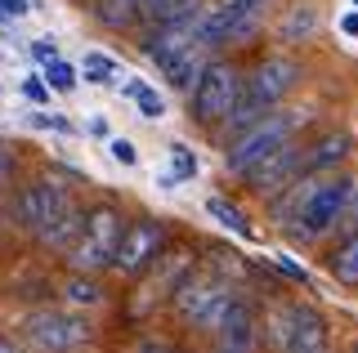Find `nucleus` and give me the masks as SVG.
Listing matches in <instances>:
<instances>
[{"instance_id":"nucleus-27","label":"nucleus","mask_w":358,"mask_h":353,"mask_svg":"<svg viewBox=\"0 0 358 353\" xmlns=\"http://www.w3.org/2000/svg\"><path fill=\"white\" fill-rule=\"evenodd\" d=\"M171 157H175V179H188V174H197V161L188 157V148H171Z\"/></svg>"},{"instance_id":"nucleus-23","label":"nucleus","mask_w":358,"mask_h":353,"mask_svg":"<svg viewBox=\"0 0 358 353\" xmlns=\"http://www.w3.org/2000/svg\"><path fill=\"white\" fill-rule=\"evenodd\" d=\"M81 72H85V81H94V85H108L112 76H117V63L108 59V54H99V50H90L85 59H81Z\"/></svg>"},{"instance_id":"nucleus-24","label":"nucleus","mask_w":358,"mask_h":353,"mask_svg":"<svg viewBox=\"0 0 358 353\" xmlns=\"http://www.w3.org/2000/svg\"><path fill=\"white\" fill-rule=\"evenodd\" d=\"M313 23H318V18H313V9H309V5H305V9H291V14H287V23H282V40L309 36Z\"/></svg>"},{"instance_id":"nucleus-5","label":"nucleus","mask_w":358,"mask_h":353,"mask_svg":"<svg viewBox=\"0 0 358 353\" xmlns=\"http://www.w3.org/2000/svg\"><path fill=\"white\" fill-rule=\"evenodd\" d=\"M291 135H296V117H287V112H268L264 121L246 126L242 135H233L229 152H224L229 174H242V179H246V174H251L264 157H273L278 148H287Z\"/></svg>"},{"instance_id":"nucleus-4","label":"nucleus","mask_w":358,"mask_h":353,"mask_svg":"<svg viewBox=\"0 0 358 353\" xmlns=\"http://www.w3.org/2000/svg\"><path fill=\"white\" fill-rule=\"evenodd\" d=\"M238 300L233 295V286L224 273L215 269H193L184 282H179V291L171 295V304H175V313L184 317V322H201V326H215L224 313H229V304Z\"/></svg>"},{"instance_id":"nucleus-8","label":"nucleus","mask_w":358,"mask_h":353,"mask_svg":"<svg viewBox=\"0 0 358 353\" xmlns=\"http://www.w3.org/2000/svg\"><path fill=\"white\" fill-rule=\"evenodd\" d=\"M76 197L67 193L63 179H31L22 183L18 197H14V224L27 228V233H41L45 224H54L63 211H72Z\"/></svg>"},{"instance_id":"nucleus-35","label":"nucleus","mask_w":358,"mask_h":353,"mask_svg":"<svg viewBox=\"0 0 358 353\" xmlns=\"http://www.w3.org/2000/svg\"><path fill=\"white\" fill-rule=\"evenodd\" d=\"M0 353H18V345H14L9 336H0Z\"/></svg>"},{"instance_id":"nucleus-33","label":"nucleus","mask_w":358,"mask_h":353,"mask_svg":"<svg viewBox=\"0 0 358 353\" xmlns=\"http://www.w3.org/2000/svg\"><path fill=\"white\" fill-rule=\"evenodd\" d=\"M5 179H9V148L0 143V188H5Z\"/></svg>"},{"instance_id":"nucleus-28","label":"nucleus","mask_w":358,"mask_h":353,"mask_svg":"<svg viewBox=\"0 0 358 353\" xmlns=\"http://www.w3.org/2000/svg\"><path fill=\"white\" fill-rule=\"evenodd\" d=\"M108 148H112V157H117L121 165H134V143L130 139H112Z\"/></svg>"},{"instance_id":"nucleus-10","label":"nucleus","mask_w":358,"mask_h":353,"mask_svg":"<svg viewBox=\"0 0 358 353\" xmlns=\"http://www.w3.org/2000/svg\"><path fill=\"white\" fill-rule=\"evenodd\" d=\"M273 345L282 353H327V322L309 304H291L273 317Z\"/></svg>"},{"instance_id":"nucleus-18","label":"nucleus","mask_w":358,"mask_h":353,"mask_svg":"<svg viewBox=\"0 0 358 353\" xmlns=\"http://www.w3.org/2000/svg\"><path fill=\"white\" fill-rule=\"evenodd\" d=\"M327 264H331V273H336V278H341L345 286H358V233L345 237Z\"/></svg>"},{"instance_id":"nucleus-14","label":"nucleus","mask_w":358,"mask_h":353,"mask_svg":"<svg viewBox=\"0 0 358 353\" xmlns=\"http://www.w3.org/2000/svg\"><path fill=\"white\" fill-rule=\"evenodd\" d=\"M210 336H215V353H255V308L238 295L229 313L210 326Z\"/></svg>"},{"instance_id":"nucleus-6","label":"nucleus","mask_w":358,"mask_h":353,"mask_svg":"<svg viewBox=\"0 0 358 353\" xmlns=\"http://www.w3.org/2000/svg\"><path fill=\"white\" fill-rule=\"evenodd\" d=\"M242 76L233 63H220L210 59L206 72H201V81L193 85V121H201V126H220V121L233 117V107H238L242 98Z\"/></svg>"},{"instance_id":"nucleus-15","label":"nucleus","mask_w":358,"mask_h":353,"mask_svg":"<svg viewBox=\"0 0 358 353\" xmlns=\"http://www.w3.org/2000/svg\"><path fill=\"white\" fill-rule=\"evenodd\" d=\"M85 215L90 211H81V206H72V211H63L54 224H45L41 233H36V241L41 246H50V250H72L76 246V237H81V228H85Z\"/></svg>"},{"instance_id":"nucleus-19","label":"nucleus","mask_w":358,"mask_h":353,"mask_svg":"<svg viewBox=\"0 0 358 353\" xmlns=\"http://www.w3.org/2000/svg\"><path fill=\"white\" fill-rule=\"evenodd\" d=\"M201 0H143V23L148 27H157V23H171V18H179V14H188V9H197Z\"/></svg>"},{"instance_id":"nucleus-3","label":"nucleus","mask_w":358,"mask_h":353,"mask_svg":"<svg viewBox=\"0 0 358 353\" xmlns=\"http://www.w3.org/2000/svg\"><path fill=\"white\" fill-rule=\"evenodd\" d=\"M130 219L117 211V206H94L85 215V228L76 237V246L67 250V264L72 273H99V269H112L117 264V250H121V237H126Z\"/></svg>"},{"instance_id":"nucleus-12","label":"nucleus","mask_w":358,"mask_h":353,"mask_svg":"<svg viewBox=\"0 0 358 353\" xmlns=\"http://www.w3.org/2000/svg\"><path fill=\"white\" fill-rule=\"evenodd\" d=\"M300 170H305V148L291 139L287 148H278L273 157H264L251 174H246V188L255 197H268V202H273V197H282L291 183L300 179Z\"/></svg>"},{"instance_id":"nucleus-26","label":"nucleus","mask_w":358,"mask_h":353,"mask_svg":"<svg viewBox=\"0 0 358 353\" xmlns=\"http://www.w3.org/2000/svg\"><path fill=\"white\" fill-rule=\"evenodd\" d=\"M67 295H72V300H76V304H99V300H103V295H99V286H94V282H90V278H85V273H76V278H72V282H67Z\"/></svg>"},{"instance_id":"nucleus-31","label":"nucleus","mask_w":358,"mask_h":353,"mask_svg":"<svg viewBox=\"0 0 358 353\" xmlns=\"http://www.w3.org/2000/svg\"><path fill=\"white\" fill-rule=\"evenodd\" d=\"M134 353H175V349L162 345V340H143V345H134Z\"/></svg>"},{"instance_id":"nucleus-21","label":"nucleus","mask_w":358,"mask_h":353,"mask_svg":"<svg viewBox=\"0 0 358 353\" xmlns=\"http://www.w3.org/2000/svg\"><path fill=\"white\" fill-rule=\"evenodd\" d=\"M206 211L215 215L224 228H233L238 237H251V224H246V219H242V211H238V206H229L224 197H210V202H206Z\"/></svg>"},{"instance_id":"nucleus-25","label":"nucleus","mask_w":358,"mask_h":353,"mask_svg":"<svg viewBox=\"0 0 358 353\" xmlns=\"http://www.w3.org/2000/svg\"><path fill=\"white\" fill-rule=\"evenodd\" d=\"M45 81H50L54 90H72V85H76V72L67 68L63 59H45Z\"/></svg>"},{"instance_id":"nucleus-16","label":"nucleus","mask_w":358,"mask_h":353,"mask_svg":"<svg viewBox=\"0 0 358 353\" xmlns=\"http://www.w3.org/2000/svg\"><path fill=\"white\" fill-rule=\"evenodd\" d=\"M322 188V179H296L291 188L282 193V197H273V215H278V224H291V219H305V211H309V197Z\"/></svg>"},{"instance_id":"nucleus-20","label":"nucleus","mask_w":358,"mask_h":353,"mask_svg":"<svg viewBox=\"0 0 358 353\" xmlns=\"http://www.w3.org/2000/svg\"><path fill=\"white\" fill-rule=\"evenodd\" d=\"M139 14H143V0H103L99 5V23L108 27H130Z\"/></svg>"},{"instance_id":"nucleus-34","label":"nucleus","mask_w":358,"mask_h":353,"mask_svg":"<svg viewBox=\"0 0 358 353\" xmlns=\"http://www.w3.org/2000/svg\"><path fill=\"white\" fill-rule=\"evenodd\" d=\"M341 27L350 31V36H358V14H345V18H341Z\"/></svg>"},{"instance_id":"nucleus-29","label":"nucleus","mask_w":358,"mask_h":353,"mask_svg":"<svg viewBox=\"0 0 358 353\" xmlns=\"http://www.w3.org/2000/svg\"><path fill=\"white\" fill-rule=\"evenodd\" d=\"M27 0H0V23H9V18H22V14H27Z\"/></svg>"},{"instance_id":"nucleus-11","label":"nucleus","mask_w":358,"mask_h":353,"mask_svg":"<svg viewBox=\"0 0 358 353\" xmlns=\"http://www.w3.org/2000/svg\"><path fill=\"white\" fill-rule=\"evenodd\" d=\"M162 255H166V228L157 224V219H130L112 269L126 273V278H139V273H148Z\"/></svg>"},{"instance_id":"nucleus-2","label":"nucleus","mask_w":358,"mask_h":353,"mask_svg":"<svg viewBox=\"0 0 358 353\" xmlns=\"http://www.w3.org/2000/svg\"><path fill=\"white\" fill-rule=\"evenodd\" d=\"M296 81H300V68L291 59H264L260 68L246 76L242 98H238V107H233V117L224 121V130H229V135H242L246 126H255V121H264L268 112H278L282 94H291Z\"/></svg>"},{"instance_id":"nucleus-7","label":"nucleus","mask_w":358,"mask_h":353,"mask_svg":"<svg viewBox=\"0 0 358 353\" xmlns=\"http://www.w3.org/2000/svg\"><path fill=\"white\" fill-rule=\"evenodd\" d=\"M264 14H268V0H220V5H206V14H201V36H206L210 50L224 45V40L242 45L260 31Z\"/></svg>"},{"instance_id":"nucleus-22","label":"nucleus","mask_w":358,"mask_h":353,"mask_svg":"<svg viewBox=\"0 0 358 353\" xmlns=\"http://www.w3.org/2000/svg\"><path fill=\"white\" fill-rule=\"evenodd\" d=\"M121 94H130L134 103H139V112H143V117H162V112H166L162 94L148 90V85H139V81H121Z\"/></svg>"},{"instance_id":"nucleus-13","label":"nucleus","mask_w":358,"mask_h":353,"mask_svg":"<svg viewBox=\"0 0 358 353\" xmlns=\"http://www.w3.org/2000/svg\"><path fill=\"white\" fill-rule=\"evenodd\" d=\"M354 188H358V183L345 179V174H341V179H322V188L309 197V211H305V219H300V233H305V237H318V233H327L331 224H341Z\"/></svg>"},{"instance_id":"nucleus-32","label":"nucleus","mask_w":358,"mask_h":353,"mask_svg":"<svg viewBox=\"0 0 358 353\" xmlns=\"http://www.w3.org/2000/svg\"><path fill=\"white\" fill-rule=\"evenodd\" d=\"M22 94H27V98H36V103H45V98H50V94H45V85H41V81H27V85H22Z\"/></svg>"},{"instance_id":"nucleus-1","label":"nucleus","mask_w":358,"mask_h":353,"mask_svg":"<svg viewBox=\"0 0 358 353\" xmlns=\"http://www.w3.org/2000/svg\"><path fill=\"white\" fill-rule=\"evenodd\" d=\"M201 14H206V5L188 9V14L171 18V23H157L148 27V36H143V59L157 63V72L166 76L171 85H179V90L193 94V85L201 81V72H206V36H201Z\"/></svg>"},{"instance_id":"nucleus-9","label":"nucleus","mask_w":358,"mask_h":353,"mask_svg":"<svg viewBox=\"0 0 358 353\" xmlns=\"http://www.w3.org/2000/svg\"><path fill=\"white\" fill-rule=\"evenodd\" d=\"M22 331H27L31 349H41V353H76L90 340V322H85V317H76V313H63V308L27 313Z\"/></svg>"},{"instance_id":"nucleus-30","label":"nucleus","mask_w":358,"mask_h":353,"mask_svg":"<svg viewBox=\"0 0 358 353\" xmlns=\"http://www.w3.org/2000/svg\"><path fill=\"white\" fill-rule=\"evenodd\" d=\"M31 50H36V59H41V63H45V59H59V45H54V40H36Z\"/></svg>"},{"instance_id":"nucleus-17","label":"nucleus","mask_w":358,"mask_h":353,"mask_svg":"<svg viewBox=\"0 0 358 353\" xmlns=\"http://www.w3.org/2000/svg\"><path fill=\"white\" fill-rule=\"evenodd\" d=\"M350 157V135H322L318 143L305 148V170H331Z\"/></svg>"}]
</instances>
